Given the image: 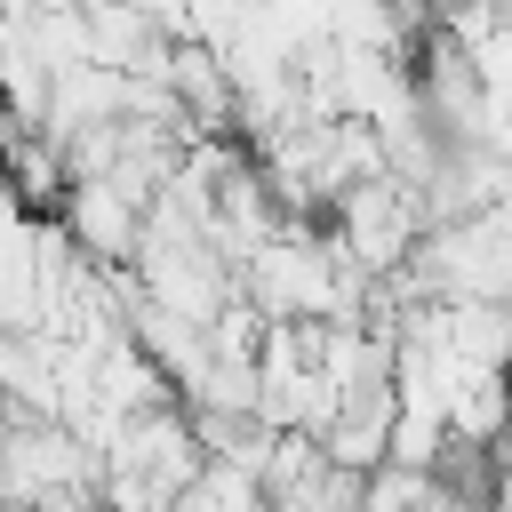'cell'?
Here are the masks:
<instances>
[{"label":"cell","instance_id":"obj_7","mask_svg":"<svg viewBox=\"0 0 512 512\" xmlns=\"http://www.w3.org/2000/svg\"><path fill=\"white\" fill-rule=\"evenodd\" d=\"M8 512H32V504H8Z\"/></svg>","mask_w":512,"mask_h":512},{"label":"cell","instance_id":"obj_5","mask_svg":"<svg viewBox=\"0 0 512 512\" xmlns=\"http://www.w3.org/2000/svg\"><path fill=\"white\" fill-rule=\"evenodd\" d=\"M136 8H144V16L160 24V32H176V40L192 32V0H136Z\"/></svg>","mask_w":512,"mask_h":512},{"label":"cell","instance_id":"obj_4","mask_svg":"<svg viewBox=\"0 0 512 512\" xmlns=\"http://www.w3.org/2000/svg\"><path fill=\"white\" fill-rule=\"evenodd\" d=\"M472 56H480V80H488V104H512V24L472 40Z\"/></svg>","mask_w":512,"mask_h":512},{"label":"cell","instance_id":"obj_1","mask_svg":"<svg viewBox=\"0 0 512 512\" xmlns=\"http://www.w3.org/2000/svg\"><path fill=\"white\" fill-rule=\"evenodd\" d=\"M328 232H336V248H344L352 264L400 272L432 224H424V200H416L408 176H368V184H352V192L328 208Z\"/></svg>","mask_w":512,"mask_h":512},{"label":"cell","instance_id":"obj_3","mask_svg":"<svg viewBox=\"0 0 512 512\" xmlns=\"http://www.w3.org/2000/svg\"><path fill=\"white\" fill-rule=\"evenodd\" d=\"M56 360H64V344H56V336H8V344H0V384H8V408L56 416V408H64Z\"/></svg>","mask_w":512,"mask_h":512},{"label":"cell","instance_id":"obj_6","mask_svg":"<svg viewBox=\"0 0 512 512\" xmlns=\"http://www.w3.org/2000/svg\"><path fill=\"white\" fill-rule=\"evenodd\" d=\"M72 8H104V0H72Z\"/></svg>","mask_w":512,"mask_h":512},{"label":"cell","instance_id":"obj_2","mask_svg":"<svg viewBox=\"0 0 512 512\" xmlns=\"http://www.w3.org/2000/svg\"><path fill=\"white\" fill-rule=\"evenodd\" d=\"M144 200H128L120 184H104V176H80L72 184V200H64V232L80 240V256L88 264H136V248H144Z\"/></svg>","mask_w":512,"mask_h":512}]
</instances>
